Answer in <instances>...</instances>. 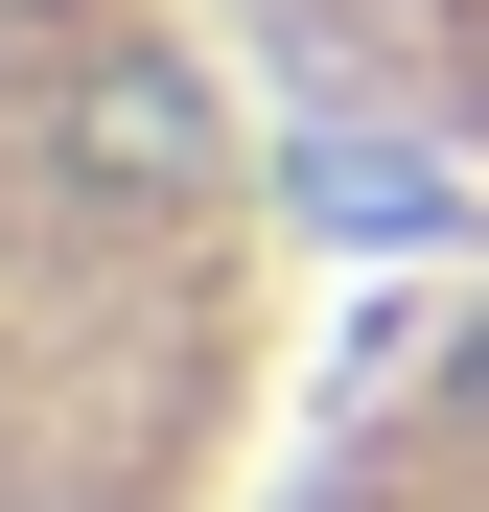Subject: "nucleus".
<instances>
[{"mask_svg":"<svg viewBox=\"0 0 489 512\" xmlns=\"http://www.w3.org/2000/svg\"><path fill=\"white\" fill-rule=\"evenodd\" d=\"M280 24L350 70V94H396V117L489 140V0H280Z\"/></svg>","mask_w":489,"mask_h":512,"instance_id":"1","label":"nucleus"}]
</instances>
